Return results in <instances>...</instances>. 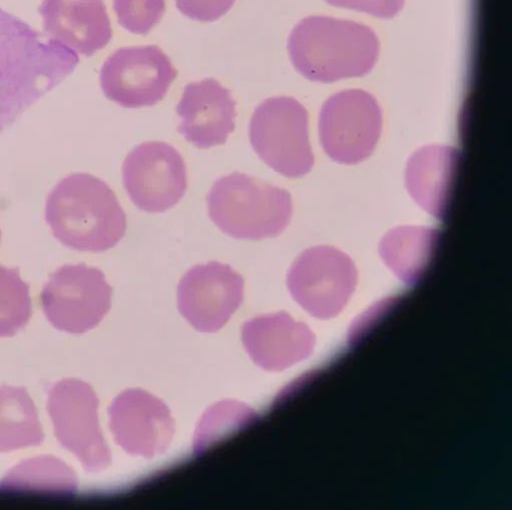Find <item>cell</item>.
I'll return each instance as SVG.
<instances>
[{
    "label": "cell",
    "mask_w": 512,
    "mask_h": 510,
    "mask_svg": "<svg viewBox=\"0 0 512 510\" xmlns=\"http://www.w3.org/2000/svg\"><path fill=\"white\" fill-rule=\"evenodd\" d=\"M78 55L0 9V133L77 69Z\"/></svg>",
    "instance_id": "6da1fadb"
},
{
    "label": "cell",
    "mask_w": 512,
    "mask_h": 510,
    "mask_svg": "<svg viewBox=\"0 0 512 510\" xmlns=\"http://www.w3.org/2000/svg\"><path fill=\"white\" fill-rule=\"evenodd\" d=\"M46 219L62 244L81 252L113 249L127 231V216L115 192L84 173L68 176L53 189Z\"/></svg>",
    "instance_id": "7a4b0ae2"
},
{
    "label": "cell",
    "mask_w": 512,
    "mask_h": 510,
    "mask_svg": "<svg viewBox=\"0 0 512 510\" xmlns=\"http://www.w3.org/2000/svg\"><path fill=\"white\" fill-rule=\"evenodd\" d=\"M379 51L378 38L370 28L327 17L304 19L288 40L294 68L319 83L367 75L375 67Z\"/></svg>",
    "instance_id": "3957f363"
},
{
    "label": "cell",
    "mask_w": 512,
    "mask_h": 510,
    "mask_svg": "<svg viewBox=\"0 0 512 510\" xmlns=\"http://www.w3.org/2000/svg\"><path fill=\"white\" fill-rule=\"evenodd\" d=\"M207 204L213 223L239 240L278 237L293 216L288 191L242 173L218 179L208 194Z\"/></svg>",
    "instance_id": "277c9868"
},
{
    "label": "cell",
    "mask_w": 512,
    "mask_h": 510,
    "mask_svg": "<svg viewBox=\"0 0 512 510\" xmlns=\"http://www.w3.org/2000/svg\"><path fill=\"white\" fill-rule=\"evenodd\" d=\"M309 115L297 100L275 97L254 111L249 139L259 158L278 174L298 179L313 168L309 141Z\"/></svg>",
    "instance_id": "5b68a950"
},
{
    "label": "cell",
    "mask_w": 512,
    "mask_h": 510,
    "mask_svg": "<svg viewBox=\"0 0 512 510\" xmlns=\"http://www.w3.org/2000/svg\"><path fill=\"white\" fill-rule=\"evenodd\" d=\"M382 125V112L373 96L361 90L344 91L323 105L320 141L333 161L355 165L372 155Z\"/></svg>",
    "instance_id": "8992f818"
},
{
    "label": "cell",
    "mask_w": 512,
    "mask_h": 510,
    "mask_svg": "<svg viewBox=\"0 0 512 510\" xmlns=\"http://www.w3.org/2000/svg\"><path fill=\"white\" fill-rule=\"evenodd\" d=\"M353 261L333 247L307 249L293 262L287 276L292 297L309 313L320 318L339 314L357 285Z\"/></svg>",
    "instance_id": "52a82bcc"
},
{
    "label": "cell",
    "mask_w": 512,
    "mask_h": 510,
    "mask_svg": "<svg viewBox=\"0 0 512 510\" xmlns=\"http://www.w3.org/2000/svg\"><path fill=\"white\" fill-rule=\"evenodd\" d=\"M113 289L105 274L86 264L65 265L52 274L41 294L49 321L69 333L95 327L111 307Z\"/></svg>",
    "instance_id": "ba28073f"
},
{
    "label": "cell",
    "mask_w": 512,
    "mask_h": 510,
    "mask_svg": "<svg viewBox=\"0 0 512 510\" xmlns=\"http://www.w3.org/2000/svg\"><path fill=\"white\" fill-rule=\"evenodd\" d=\"M178 71L157 46L123 48L101 70V87L112 102L127 109L153 107L163 101Z\"/></svg>",
    "instance_id": "9c48e42d"
},
{
    "label": "cell",
    "mask_w": 512,
    "mask_h": 510,
    "mask_svg": "<svg viewBox=\"0 0 512 510\" xmlns=\"http://www.w3.org/2000/svg\"><path fill=\"white\" fill-rule=\"evenodd\" d=\"M123 182L136 207L151 214L164 213L175 207L187 192L186 163L173 146L147 142L127 156Z\"/></svg>",
    "instance_id": "30bf717a"
},
{
    "label": "cell",
    "mask_w": 512,
    "mask_h": 510,
    "mask_svg": "<svg viewBox=\"0 0 512 510\" xmlns=\"http://www.w3.org/2000/svg\"><path fill=\"white\" fill-rule=\"evenodd\" d=\"M48 408L56 436L86 469L95 471L109 462V452L98 421V400L86 383L67 379L50 391Z\"/></svg>",
    "instance_id": "8fae6325"
},
{
    "label": "cell",
    "mask_w": 512,
    "mask_h": 510,
    "mask_svg": "<svg viewBox=\"0 0 512 510\" xmlns=\"http://www.w3.org/2000/svg\"><path fill=\"white\" fill-rule=\"evenodd\" d=\"M245 281L228 264L211 261L191 268L178 287L179 307L194 323L220 324L241 305Z\"/></svg>",
    "instance_id": "7c38bea8"
},
{
    "label": "cell",
    "mask_w": 512,
    "mask_h": 510,
    "mask_svg": "<svg viewBox=\"0 0 512 510\" xmlns=\"http://www.w3.org/2000/svg\"><path fill=\"white\" fill-rule=\"evenodd\" d=\"M236 106L231 92L214 79L189 84L177 106L178 131L199 149L224 145L236 128Z\"/></svg>",
    "instance_id": "4fadbf2b"
},
{
    "label": "cell",
    "mask_w": 512,
    "mask_h": 510,
    "mask_svg": "<svg viewBox=\"0 0 512 510\" xmlns=\"http://www.w3.org/2000/svg\"><path fill=\"white\" fill-rule=\"evenodd\" d=\"M46 36L76 54L93 57L113 38L105 0H43Z\"/></svg>",
    "instance_id": "5bb4252c"
},
{
    "label": "cell",
    "mask_w": 512,
    "mask_h": 510,
    "mask_svg": "<svg viewBox=\"0 0 512 510\" xmlns=\"http://www.w3.org/2000/svg\"><path fill=\"white\" fill-rule=\"evenodd\" d=\"M458 153L446 146H427L408 161L405 181L414 201L430 215L443 219L456 169Z\"/></svg>",
    "instance_id": "9a60e30c"
},
{
    "label": "cell",
    "mask_w": 512,
    "mask_h": 510,
    "mask_svg": "<svg viewBox=\"0 0 512 510\" xmlns=\"http://www.w3.org/2000/svg\"><path fill=\"white\" fill-rule=\"evenodd\" d=\"M438 240L433 228L403 226L382 239L379 252L387 267L404 283L413 285L426 270Z\"/></svg>",
    "instance_id": "2e32d148"
},
{
    "label": "cell",
    "mask_w": 512,
    "mask_h": 510,
    "mask_svg": "<svg viewBox=\"0 0 512 510\" xmlns=\"http://www.w3.org/2000/svg\"><path fill=\"white\" fill-rule=\"evenodd\" d=\"M45 435L36 406L23 388L0 387V451L41 445Z\"/></svg>",
    "instance_id": "e0dca14e"
},
{
    "label": "cell",
    "mask_w": 512,
    "mask_h": 510,
    "mask_svg": "<svg viewBox=\"0 0 512 510\" xmlns=\"http://www.w3.org/2000/svg\"><path fill=\"white\" fill-rule=\"evenodd\" d=\"M8 489L71 493L77 487L74 472L52 457L38 458L16 467L3 482Z\"/></svg>",
    "instance_id": "ac0fdd59"
},
{
    "label": "cell",
    "mask_w": 512,
    "mask_h": 510,
    "mask_svg": "<svg viewBox=\"0 0 512 510\" xmlns=\"http://www.w3.org/2000/svg\"><path fill=\"white\" fill-rule=\"evenodd\" d=\"M32 315L30 286L18 269L0 265V337L21 330Z\"/></svg>",
    "instance_id": "d6986e66"
},
{
    "label": "cell",
    "mask_w": 512,
    "mask_h": 510,
    "mask_svg": "<svg viewBox=\"0 0 512 510\" xmlns=\"http://www.w3.org/2000/svg\"><path fill=\"white\" fill-rule=\"evenodd\" d=\"M114 10L121 27L146 36L163 20L166 0H114Z\"/></svg>",
    "instance_id": "ffe728a7"
},
{
    "label": "cell",
    "mask_w": 512,
    "mask_h": 510,
    "mask_svg": "<svg viewBox=\"0 0 512 510\" xmlns=\"http://www.w3.org/2000/svg\"><path fill=\"white\" fill-rule=\"evenodd\" d=\"M236 0H176L177 9L185 17L200 23H214L227 15Z\"/></svg>",
    "instance_id": "44dd1931"
},
{
    "label": "cell",
    "mask_w": 512,
    "mask_h": 510,
    "mask_svg": "<svg viewBox=\"0 0 512 510\" xmlns=\"http://www.w3.org/2000/svg\"><path fill=\"white\" fill-rule=\"evenodd\" d=\"M335 8L366 13L380 19H391L403 9L405 0H326Z\"/></svg>",
    "instance_id": "7402d4cb"
},
{
    "label": "cell",
    "mask_w": 512,
    "mask_h": 510,
    "mask_svg": "<svg viewBox=\"0 0 512 510\" xmlns=\"http://www.w3.org/2000/svg\"><path fill=\"white\" fill-rule=\"evenodd\" d=\"M0 242H2V230H0Z\"/></svg>",
    "instance_id": "603a6c76"
}]
</instances>
